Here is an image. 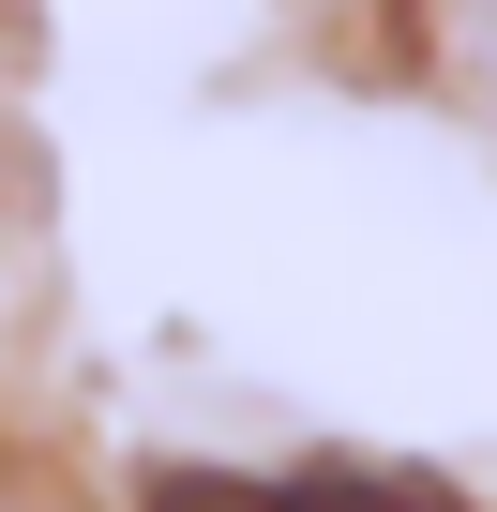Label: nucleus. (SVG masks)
Masks as SVG:
<instances>
[{"instance_id": "f257e3e1", "label": "nucleus", "mask_w": 497, "mask_h": 512, "mask_svg": "<svg viewBox=\"0 0 497 512\" xmlns=\"http://www.w3.org/2000/svg\"><path fill=\"white\" fill-rule=\"evenodd\" d=\"M151 512H452V497H437V482H347V467H317V482H211V467H166Z\"/></svg>"}, {"instance_id": "f03ea898", "label": "nucleus", "mask_w": 497, "mask_h": 512, "mask_svg": "<svg viewBox=\"0 0 497 512\" xmlns=\"http://www.w3.org/2000/svg\"><path fill=\"white\" fill-rule=\"evenodd\" d=\"M437 16H452V61H467V76L497 91V0H437Z\"/></svg>"}]
</instances>
